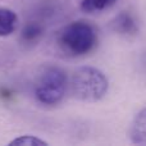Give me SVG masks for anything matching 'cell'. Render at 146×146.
<instances>
[{
    "label": "cell",
    "instance_id": "2",
    "mask_svg": "<svg viewBox=\"0 0 146 146\" xmlns=\"http://www.w3.org/2000/svg\"><path fill=\"white\" fill-rule=\"evenodd\" d=\"M71 90L78 100L92 103L105 96L108 80L103 72L94 67H81L72 76Z\"/></svg>",
    "mask_w": 146,
    "mask_h": 146
},
{
    "label": "cell",
    "instance_id": "1",
    "mask_svg": "<svg viewBox=\"0 0 146 146\" xmlns=\"http://www.w3.org/2000/svg\"><path fill=\"white\" fill-rule=\"evenodd\" d=\"M59 46L72 56H81L94 50L98 44V33L87 22L77 21L62 28L58 35Z\"/></svg>",
    "mask_w": 146,
    "mask_h": 146
},
{
    "label": "cell",
    "instance_id": "9",
    "mask_svg": "<svg viewBox=\"0 0 146 146\" xmlns=\"http://www.w3.org/2000/svg\"><path fill=\"white\" fill-rule=\"evenodd\" d=\"M41 33H42V28H41L40 25H37V23H28L22 31V37L23 40L31 42V41L37 40L41 36Z\"/></svg>",
    "mask_w": 146,
    "mask_h": 146
},
{
    "label": "cell",
    "instance_id": "7",
    "mask_svg": "<svg viewBox=\"0 0 146 146\" xmlns=\"http://www.w3.org/2000/svg\"><path fill=\"white\" fill-rule=\"evenodd\" d=\"M115 1L117 0H82L81 9L86 13H98L113 7Z\"/></svg>",
    "mask_w": 146,
    "mask_h": 146
},
{
    "label": "cell",
    "instance_id": "3",
    "mask_svg": "<svg viewBox=\"0 0 146 146\" xmlns=\"http://www.w3.org/2000/svg\"><path fill=\"white\" fill-rule=\"evenodd\" d=\"M67 91V76L58 67H46L40 73L35 86V96L40 103L54 105L59 103Z\"/></svg>",
    "mask_w": 146,
    "mask_h": 146
},
{
    "label": "cell",
    "instance_id": "8",
    "mask_svg": "<svg viewBox=\"0 0 146 146\" xmlns=\"http://www.w3.org/2000/svg\"><path fill=\"white\" fill-rule=\"evenodd\" d=\"M9 145L12 146H46L48 142L44 140L38 139L36 136H31V135H25V136L17 137V139L12 140L9 142Z\"/></svg>",
    "mask_w": 146,
    "mask_h": 146
},
{
    "label": "cell",
    "instance_id": "6",
    "mask_svg": "<svg viewBox=\"0 0 146 146\" xmlns=\"http://www.w3.org/2000/svg\"><path fill=\"white\" fill-rule=\"evenodd\" d=\"M17 14L7 8H0V36L5 37L14 32L17 26Z\"/></svg>",
    "mask_w": 146,
    "mask_h": 146
},
{
    "label": "cell",
    "instance_id": "5",
    "mask_svg": "<svg viewBox=\"0 0 146 146\" xmlns=\"http://www.w3.org/2000/svg\"><path fill=\"white\" fill-rule=\"evenodd\" d=\"M113 28L114 31H117L121 35H136L139 27H137V23L135 21L133 15L129 14L127 12H122L119 13L115 17V19L113 21Z\"/></svg>",
    "mask_w": 146,
    "mask_h": 146
},
{
    "label": "cell",
    "instance_id": "4",
    "mask_svg": "<svg viewBox=\"0 0 146 146\" xmlns=\"http://www.w3.org/2000/svg\"><path fill=\"white\" fill-rule=\"evenodd\" d=\"M129 137L133 144L146 145V108L135 117L129 128Z\"/></svg>",
    "mask_w": 146,
    "mask_h": 146
}]
</instances>
